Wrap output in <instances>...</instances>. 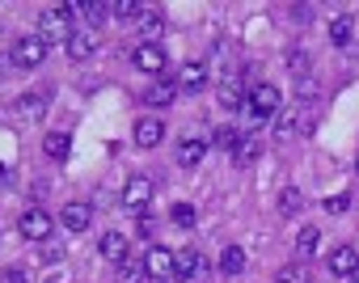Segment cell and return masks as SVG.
<instances>
[{
    "mask_svg": "<svg viewBox=\"0 0 359 283\" xmlns=\"http://www.w3.org/2000/svg\"><path fill=\"white\" fill-rule=\"evenodd\" d=\"M216 144H220L224 153H237V144H241V135H237L233 127H220V131H216Z\"/></svg>",
    "mask_w": 359,
    "mask_h": 283,
    "instance_id": "obj_29",
    "label": "cell"
},
{
    "mask_svg": "<svg viewBox=\"0 0 359 283\" xmlns=\"http://www.w3.org/2000/svg\"><path fill=\"white\" fill-rule=\"evenodd\" d=\"M220 270H224V275H241V270H245V249H241V245H229V249L220 254Z\"/></svg>",
    "mask_w": 359,
    "mask_h": 283,
    "instance_id": "obj_19",
    "label": "cell"
},
{
    "mask_svg": "<svg viewBox=\"0 0 359 283\" xmlns=\"http://www.w3.org/2000/svg\"><path fill=\"white\" fill-rule=\"evenodd\" d=\"M43 60H47V43L39 34H26V39L13 43V64L18 68H39Z\"/></svg>",
    "mask_w": 359,
    "mask_h": 283,
    "instance_id": "obj_4",
    "label": "cell"
},
{
    "mask_svg": "<svg viewBox=\"0 0 359 283\" xmlns=\"http://www.w3.org/2000/svg\"><path fill=\"white\" fill-rule=\"evenodd\" d=\"M165 47L161 43H140L135 51H131V64L140 68V72H165Z\"/></svg>",
    "mask_w": 359,
    "mask_h": 283,
    "instance_id": "obj_6",
    "label": "cell"
},
{
    "mask_svg": "<svg viewBox=\"0 0 359 283\" xmlns=\"http://www.w3.org/2000/svg\"><path fill=\"white\" fill-rule=\"evenodd\" d=\"M114 266H118V279H123V283H135L140 275H148V270H144V258H135V254H127V258L114 262Z\"/></svg>",
    "mask_w": 359,
    "mask_h": 283,
    "instance_id": "obj_21",
    "label": "cell"
},
{
    "mask_svg": "<svg viewBox=\"0 0 359 283\" xmlns=\"http://www.w3.org/2000/svg\"><path fill=\"white\" fill-rule=\"evenodd\" d=\"M144 270H148L152 279H169V275H173V249L152 245V249L144 254Z\"/></svg>",
    "mask_w": 359,
    "mask_h": 283,
    "instance_id": "obj_8",
    "label": "cell"
},
{
    "mask_svg": "<svg viewBox=\"0 0 359 283\" xmlns=\"http://www.w3.org/2000/svg\"><path fill=\"white\" fill-rule=\"evenodd\" d=\"M220 106H224V110L245 106V93H241V85H237V81H224V89H220Z\"/></svg>",
    "mask_w": 359,
    "mask_h": 283,
    "instance_id": "obj_24",
    "label": "cell"
},
{
    "mask_svg": "<svg viewBox=\"0 0 359 283\" xmlns=\"http://www.w3.org/2000/svg\"><path fill=\"white\" fill-rule=\"evenodd\" d=\"M161 139H165V123L161 118H140L135 123V144L140 149H156Z\"/></svg>",
    "mask_w": 359,
    "mask_h": 283,
    "instance_id": "obj_11",
    "label": "cell"
},
{
    "mask_svg": "<svg viewBox=\"0 0 359 283\" xmlns=\"http://www.w3.org/2000/svg\"><path fill=\"white\" fill-rule=\"evenodd\" d=\"M68 55H72V60H89V55H93V34L76 30V34L68 39Z\"/></svg>",
    "mask_w": 359,
    "mask_h": 283,
    "instance_id": "obj_20",
    "label": "cell"
},
{
    "mask_svg": "<svg viewBox=\"0 0 359 283\" xmlns=\"http://www.w3.org/2000/svg\"><path fill=\"white\" fill-rule=\"evenodd\" d=\"M110 262H123L127 258V237L123 233H102V245H97Z\"/></svg>",
    "mask_w": 359,
    "mask_h": 283,
    "instance_id": "obj_17",
    "label": "cell"
},
{
    "mask_svg": "<svg viewBox=\"0 0 359 283\" xmlns=\"http://www.w3.org/2000/svg\"><path fill=\"white\" fill-rule=\"evenodd\" d=\"M173 97H177V81H156V85L144 93V102H148V106H161V110H165Z\"/></svg>",
    "mask_w": 359,
    "mask_h": 283,
    "instance_id": "obj_16",
    "label": "cell"
},
{
    "mask_svg": "<svg viewBox=\"0 0 359 283\" xmlns=\"http://www.w3.org/2000/svg\"><path fill=\"white\" fill-rule=\"evenodd\" d=\"M330 270H334V275H342V279H351V275L359 270V254H355L351 245H338V249L330 254Z\"/></svg>",
    "mask_w": 359,
    "mask_h": 283,
    "instance_id": "obj_13",
    "label": "cell"
},
{
    "mask_svg": "<svg viewBox=\"0 0 359 283\" xmlns=\"http://www.w3.org/2000/svg\"><path fill=\"white\" fill-rule=\"evenodd\" d=\"M43 110H47V102H43L39 93H30V97H22V102H18V114H22L26 123H34V118H43Z\"/></svg>",
    "mask_w": 359,
    "mask_h": 283,
    "instance_id": "obj_23",
    "label": "cell"
},
{
    "mask_svg": "<svg viewBox=\"0 0 359 283\" xmlns=\"http://www.w3.org/2000/svg\"><path fill=\"white\" fill-rule=\"evenodd\" d=\"M169 220H173L177 228H191V224H199V212H195L191 203H177V207L169 212Z\"/></svg>",
    "mask_w": 359,
    "mask_h": 283,
    "instance_id": "obj_25",
    "label": "cell"
},
{
    "mask_svg": "<svg viewBox=\"0 0 359 283\" xmlns=\"http://www.w3.org/2000/svg\"><path fill=\"white\" fill-rule=\"evenodd\" d=\"M300 203H304V199H300V191H296V186H287V191L279 195V212H283V216H296V212H300Z\"/></svg>",
    "mask_w": 359,
    "mask_h": 283,
    "instance_id": "obj_27",
    "label": "cell"
},
{
    "mask_svg": "<svg viewBox=\"0 0 359 283\" xmlns=\"http://www.w3.org/2000/svg\"><path fill=\"white\" fill-rule=\"evenodd\" d=\"M355 170H359V161H355Z\"/></svg>",
    "mask_w": 359,
    "mask_h": 283,
    "instance_id": "obj_33",
    "label": "cell"
},
{
    "mask_svg": "<svg viewBox=\"0 0 359 283\" xmlns=\"http://www.w3.org/2000/svg\"><path fill=\"white\" fill-rule=\"evenodd\" d=\"M275 283H309V270H304L300 262H292V266H283V270L275 275Z\"/></svg>",
    "mask_w": 359,
    "mask_h": 283,
    "instance_id": "obj_28",
    "label": "cell"
},
{
    "mask_svg": "<svg viewBox=\"0 0 359 283\" xmlns=\"http://www.w3.org/2000/svg\"><path fill=\"white\" fill-rule=\"evenodd\" d=\"M135 30H140L148 43H156V39L165 34V13H161V9H144L140 22H135Z\"/></svg>",
    "mask_w": 359,
    "mask_h": 283,
    "instance_id": "obj_14",
    "label": "cell"
},
{
    "mask_svg": "<svg viewBox=\"0 0 359 283\" xmlns=\"http://www.w3.org/2000/svg\"><path fill=\"white\" fill-rule=\"evenodd\" d=\"M208 153V139L203 135H182V144H177V165L182 170H195Z\"/></svg>",
    "mask_w": 359,
    "mask_h": 283,
    "instance_id": "obj_9",
    "label": "cell"
},
{
    "mask_svg": "<svg viewBox=\"0 0 359 283\" xmlns=\"http://www.w3.org/2000/svg\"><path fill=\"white\" fill-rule=\"evenodd\" d=\"M313 249H317V228L309 224V228H300V237H296V258L304 262V258H309Z\"/></svg>",
    "mask_w": 359,
    "mask_h": 283,
    "instance_id": "obj_26",
    "label": "cell"
},
{
    "mask_svg": "<svg viewBox=\"0 0 359 283\" xmlns=\"http://www.w3.org/2000/svg\"><path fill=\"white\" fill-rule=\"evenodd\" d=\"M346 207H351V195H334V199H325V212H330V216H342Z\"/></svg>",
    "mask_w": 359,
    "mask_h": 283,
    "instance_id": "obj_31",
    "label": "cell"
},
{
    "mask_svg": "<svg viewBox=\"0 0 359 283\" xmlns=\"http://www.w3.org/2000/svg\"><path fill=\"white\" fill-rule=\"evenodd\" d=\"M5 283H26V279H22V270H5Z\"/></svg>",
    "mask_w": 359,
    "mask_h": 283,
    "instance_id": "obj_32",
    "label": "cell"
},
{
    "mask_svg": "<svg viewBox=\"0 0 359 283\" xmlns=\"http://www.w3.org/2000/svg\"><path fill=\"white\" fill-rule=\"evenodd\" d=\"M203 85H208V68H203L199 60L182 64V72H177V89H182V93H199Z\"/></svg>",
    "mask_w": 359,
    "mask_h": 283,
    "instance_id": "obj_10",
    "label": "cell"
},
{
    "mask_svg": "<svg viewBox=\"0 0 359 283\" xmlns=\"http://www.w3.org/2000/svg\"><path fill=\"white\" fill-rule=\"evenodd\" d=\"M173 275L182 279V283H203L208 279V262L199 249H177L173 254Z\"/></svg>",
    "mask_w": 359,
    "mask_h": 283,
    "instance_id": "obj_2",
    "label": "cell"
},
{
    "mask_svg": "<svg viewBox=\"0 0 359 283\" xmlns=\"http://www.w3.org/2000/svg\"><path fill=\"white\" fill-rule=\"evenodd\" d=\"M18 228H22L26 241H47V237L55 233V220H51V212H43V207H26L22 220H18Z\"/></svg>",
    "mask_w": 359,
    "mask_h": 283,
    "instance_id": "obj_3",
    "label": "cell"
},
{
    "mask_svg": "<svg viewBox=\"0 0 359 283\" xmlns=\"http://www.w3.org/2000/svg\"><path fill=\"white\" fill-rule=\"evenodd\" d=\"M43 153H47L51 161H68V153H72V139H68L64 131H51V135L43 139Z\"/></svg>",
    "mask_w": 359,
    "mask_h": 283,
    "instance_id": "obj_15",
    "label": "cell"
},
{
    "mask_svg": "<svg viewBox=\"0 0 359 283\" xmlns=\"http://www.w3.org/2000/svg\"><path fill=\"white\" fill-rule=\"evenodd\" d=\"M39 39H43V43H64V47H68V39H72V30H68V13H64V9L43 13V22H39Z\"/></svg>",
    "mask_w": 359,
    "mask_h": 283,
    "instance_id": "obj_5",
    "label": "cell"
},
{
    "mask_svg": "<svg viewBox=\"0 0 359 283\" xmlns=\"http://www.w3.org/2000/svg\"><path fill=\"white\" fill-rule=\"evenodd\" d=\"M351 283H359V279H351Z\"/></svg>",
    "mask_w": 359,
    "mask_h": 283,
    "instance_id": "obj_34",
    "label": "cell"
},
{
    "mask_svg": "<svg viewBox=\"0 0 359 283\" xmlns=\"http://www.w3.org/2000/svg\"><path fill=\"white\" fill-rule=\"evenodd\" d=\"M258 153H262V139H258V135H245L241 144H237V165H254Z\"/></svg>",
    "mask_w": 359,
    "mask_h": 283,
    "instance_id": "obj_22",
    "label": "cell"
},
{
    "mask_svg": "<svg viewBox=\"0 0 359 283\" xmlns=\"http://www.w3.org/2000/svg\"><path fill=\"white\" fill-rule=\"evenodd\" d=\"M89 220H93L89 203H68V207L60 212V224H64L68 233H85V228H89Z\"/></svg>",
    "mask_w": 359,
    "mask_h": 283,
    "instance_id": "obj_12",
    "label": "cell"
},
{
    "mask_svg": "<svg viewBox=\"0 0 359 283\" xmlns=\"http://www.w3.org/2000/svg\"><path fill=\"white\" fill-rule=\"evenodd\" d=\"M245 110H250V118H258V123L275 118V114H279V89H275V85H254L250 97H245Z\"/></svg>",
    "mask_w": 359,
    "mask_h": 283,
    "instance_id": "obj_1",
    "label": "cell"
},
{
    "mask_svg": "<svg viewBox=\"0 0 359 283\" xmlns=\"http://www.w3.org/2000/svg\"><path fill=\"white\" fill-rule=\"evenodd\" d=\"M351 34H355V18H346V13H342V18H334V22H330V43L346 47V43H351Z\"/></svg>",
    "mask_w": 359,
    "mask_h": 283,
    "instance_id": "obj_18",
    "label": "cell"
},
{
    "mask_svg": "<svg viewBox=\"0 0 359 283\" xmlns=\"http://www.w3.org/2000/svg\"><path fill=\"white\" fill-rule=\"evenodd\" d=\"M114 13H118L123 22H140V13H144V5H135V0H118V5H114Z\"/></svg>",
    "mask_w": 359,
    "mask_h": 283,
    "instance_id": "obj_30",
    "label": "cell"
},
{
    "mask_svg": "<svg viewBox=\"0 0 359 283\" xmlns=\"http://www.w3.org/2000/svg\"><path fill=\"white\" fill-rule=\"evenodd\" d=\"M152 182L148 178H131L127 186H123V207H131V212H144L148 203H152Z\"/></svg>",
    "mask_w": 359,
    "mask_h": 283,
    "instance_id": "obj_7",
    "label": "cell"
}]
</instances>
